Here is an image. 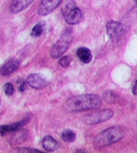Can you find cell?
<instances>
[{"instance_id":"cell-1","label":"cell","mask_w":137,"mask_h":153,"mask_svg":"<svg viewBox=\"0 0 137 153\" xmlns=\"http://www.w3.org/2000/svg\"><path fill=\"white\" fill-rule=\"evenodd\" d=\"M102 105V100L95 94L76 95L65 101L64 110L67 112H77L84 110H96Z\"/></svg>"},{"instance_id":"cell-2","label":"cell","mask_w":137,"mask_h":153,"mask_svg":"<svg viewBox=\"0 0 137 153\" xmlns=\"http://www.w3.org/2000/svg\"><path fill=\"white\" fill-rule=\"evenodd\" d=\"M124 136V130L120 126L109 128L96 136L94 140V147L100 149L121 140Z\"/></svg>"},{"instance_id":"cell-3","label":"cell","mask_w":137,"mask_h":153,"mask_svg":"<svg viewBox=\"0 0 137 153\" xmlns=\"http://www.w3.org/2000/svg\"><path fill=\"white\" fill-rule=\"evenodd\" d=\"M61 11L66 22L70 25L79 23L82 19L81 10L77 6L73 0H63Z\"/></svg>"},{"instance_id":"cell-4","label":"cell","mask_w":137,"mask_h":153,"mask_svg":"<svg viewBox=\"0 0 137 153\" xmlns=\"http://www.w3.org/2000/svg\"><path fill=\"white\" fill-rule=\"evenodd\" d=\"M73 40L72 30L67 29L60 39L53 46L51 51V56L53 59H59L63 54L69 47Z\"/></svg>"},{"instance_id":"cell-5","label":"cell","mask_w":137,"mask_h":153,"mask_svg":"<svg viewBox=\"0 0 137 153\" xmlns=\"http://www.w3.org/2000/svg\"><path fill=\"white\" fill-rule=\"evenodd\" d=\"M113 111L108 109H104L87 114L84 116L83 121L86 124L94 125L108 120L113 116Z\"/></svg>"},{"instance_id":"cell-6","label":"cell","mask_w":137,"mask_h":153,"mask_svg":"<svg viewBox=\"0 0 137 153\" xmlns=\"http://www.w3.org/2000/svg\"><path fill=\"white\" fill-rule=\"evenodd\" d=\"M108 36L113 42H118L124 35V28L122 24L115 21H109L106 25Z\"/></svg>"},{"instance_id":"cell-7","label":"cell","mask_w":137,"mask_h":153,"mask_svg":"<svg viewBox=\"0 0 137 153\" xmlns=\"http://www.w3.org/2000/svg\"><path fill=\"white\" fill-rule=\"evenodd\" d=\"M63 0H42L38 8L39 15L45 16L51 13L61 4Z\"/></svg>"},{"instance_id":"cell-8","label":"cell","mask_w":137,"mask_h":153,"mask_svg":"<svg viewBox=\"0 0 137 153\" xmlns=\"http://www.w3.org/2000/svg\"><path fill=\"white\" fill-rule=\"evenodd\" d=\"M26 81L28 85L37 90L44 89L48 85L47 80L40 74L30 75Z\"/></svg>"},{"instance_id":"cell-9","label":"cell","mask_w":137,"mask_h":153,"mask_svg":"<svg viewBox=\"0 0 137 153\" xmlns=\"http://www.w3.org/2000/svg\"><path fill=\"white\" fill-rule=\"evenodd\" d=\"M30 121V117H26V118L20 122L13 123L9 125L0 126V135L4 136L10 133H13L16 131L21 129L26 124H28Z\"/></svg>"},{"instance_id":"cell-10","label":"cell","mask_w":137,"mask_h":153,"mask_svg":"<svg viewBox=\"0 0 137 153\" xmlns=\"http://www.w3.org/2000/svg\"><path fill=\"white\" fill-rule=\"evenodd\" d=\"M20 62L18 59H14L10 60L3 65L0 70V73L4 76L10 75L18 69V67H20Z\"/></svg>"},{"instance_id":"cell-11","label":"cell","mask_w":137,"mask_h":153,"mask_svg":"<svg viewBox=\"0 0 137 153\" xmlns=\"http://www.w3.org/2000/svg\"><path fill=\"white\" fill-rule=\"evenodd\" d=\"M34 0H13L10 7L11 12L17 13L28 7Z\"/></svg>"},{"instance_id":"cell-12","label":"cell","mask_w":137,"mask_h":153,"mask_svg":"<svg viewBox=\"0 0 137 153\" xmlns=\"http://www.w3.org/2000/svg\"><path fill=\"white\" fill-rule=\"evenodd\" d=\"M42 144L43 148L48 152H53L58 148V143L51 136H46L42 138Z\"/></svg>"},{"instance_id":"cell-13","label":"cell","mask_w":137,"mask_h":153,"mask_svg":"<svg viewBox=\"0 0 137 153\" xmlns=\"http://www.w3.org/2000/svg\"><path fill=\"white\" fill-rule=\"evenodd\" d=\"M77 55L81 62L87 64L92 61V54L89 48L86 47H81L77 51Z\"/></svg>"},{"instance_id":"cell-14","label":"cell","mask_w":137,"mask_h":153,"mask_svg":"<svg viewBox=\"0 0 137 153\" xmlns=\"http://www.w3.org/2000/svg\"><path fill=\"white\" fill-rule=\"evenodd\" d=\"M28 132L27 130H18L14 132V137H13V142L16 144H21L26 140L28 136Z\"/></svg>"},{"instance_id":"cell-15","label":"cell","mask_w":137,"mask_h":153,"mask_svg":"<svg viewBox=\"0 0 137 153\" xmlns=\"http://www.w3.org/2000/svg\"><path fill=\"white\" fill-rule=\"evenodd\" d=\"M61 138L63 140L66 142V143H72V142L75 140L76 134L73 130L67 129L62 132Z\"/></svg>"},{"instance_id":"cell-16","label":"cell","mask_w":137,"mask_h":153,"mask_svg":"<svg viewBox=\"0 0 137 153\" xmlns=\"http://www.w3.org/2000/svg\"><path fill=\"white\" fill-rule=\"evenodd\" d=\"M45 23L44 22H41L37 24L36 25H35L32 30L31 36L34 38L40 37L43 33L44 29H45Z\"/></svg>"},{"instance_id":"cell-17","label":"cell","mask_w":137,"mask_h":153,"mask_svg":"<svg viewBox=\"0 0 137 153\" xmlns=\"http://www.w3.org/2000/svg\"><path fill=\"white\" fill-rule=\"evenodd\" d=\"M103 99L106 103H115L116 100V96L114 93L111 91V90H107L103 93Z\"/></svg>"},{"instance_id":"cell-18","label":"cell","mask_w":137,"mask_h":153,"mask_svg":"<svg viewBox=\"0 0 137 153\" xmlns=\"http://www.w3.org/2000/svg\"><path fill=\"white\" fill-rule=\"evenodd\" d=\"M72 59L70 56H65L59 60V64L63 68H67L71 64Z\"/></svg>"},{"instance_id":"cell-19","label":"cell","mask_w":137,"mask_h":153,"mask_svg":"<svg viewBox=\"0 0 137 153\" xmlns=\"http://www.w3.org/2000/svg\"><path fill=\"white\" fill-rule=\"evenodd\" d=\"M4 92L5 94H6L8 96H11L13 94V92H14V89H13V87L12 83H7L4 85Z\"/></svg>"},{"instance_id":"cell-20","label":"cell","mask_w":137,"mask_h":153,"mask_svg":"<svg viewBox=\"0 0 137 153\" xmlns=\"http://www.w3.org/2000/svg\"><path fill=\"white\" fill-rule=\"evenodd\" d=\"M18 152H43L42 151H40L38 150H36V149H30V148H20L16 149Z\"/></svg>"},{"instance_id":"cell-21","label":"cell","mask_w":137,"mask_h":153,"mask_svg":"<svg viewBox=\"0 0 137 153\" xmlns=\"http://www.w3.org/2000/svg\"><path fill=\"white\" fill-rule=\"evenodd\" d=\"M28 87V83H27L26 81H23L22 79L20 80V87H19V90L21 92L25 91Z\"/></svg>"},{"instance_id":"cell-22","label":"cell","mask_w":137,"mask_h":153,"mask_svg":"<svg viewBox=\"0 0 137 153\" xmlns=\"http://www.w3.org/2000/svg\"><path fill=\"white\" fill-rule=\"evenodd\" d=\"M133 93L134 95H137V79L133 85Z\"/></svg>"},{"instance_id":"cell-23","label":"cell","mask_w":137,"mask_h":153,"mask_svg":"<svg viewBox=\"0 0 137 153\" xmlns=\"http://www.w3.org/2000/svg\"><path fill=\"white\" fill-rule=\"evenodd\" d=\"M134 1H135V4H136V5L137 6V0H134Z\"/></svg>"}]
</instances>
